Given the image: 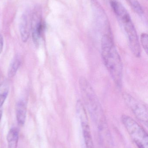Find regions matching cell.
Returning <instances> with one entry per match:
<instances>
[{
  "label": "cell",
  "mask_w": 148,
  "mask_h": 148,
  "mask_svg": "<svg viewBox=\"0 0 148 148\" xmlns=\"http://www.w3.org/2000/svg\"><path fill=\"white\" fill-rule=\"evenodd\" d=\"M19 29L22 40L23 42H26L29 37L30 31L27 17L25 15L22 16Z\"/></svg>",
  "instance_id": "11"
},
{
  "label": "cell",
  "mask_w": 148,
  "mask_h": 148,
  "mask_svg": "<svg viewBox=\"0 0 148 148\" xmlns=\"http://www.w3.org/2000/svg\"><path fill=\"white\" fill-rule=\"evenodd\" d=\"M19 137V131L16 128H12L7 135L8 148H17Z\"/></svg>",
  "instance_id": "9"
},
{
  "label": "cell",
  "mask_w": 148,
  "mask_h": 148,
  "mask_svg": "<svg viewBox=\"0 0 148 148\" xmlns=\"http://www.w3.org/2000/svg\"><path fill=\"white\" fill-rule=\"evenodd\" d=\"M91 4L94 17L97 23L103 27L105 33L111 32L107 16L100 3L97 0H91Z\"/></svg>",
  "instance_id": "7"
},
{
  "label": "cell",
  "mask_w": 148,
  "mask_h": 148,
  "mask_svg": "<svg viewBox=\"0 0 148 148\" xmlns=\"http://www.w3.org/2000/svg\"><path fill=\"white\" fill-rule=\"evenodd\" d=\"M21 65V62L17 57L14 58L12 61L8 69V76L9 77H12L14 76Z\"/></svg>",
  "instance_id": "12"
},
{
  "label": "cell",
  "mask_w": 148,
  "mask_h": 148,
  "mask_svg": "<svg viewBox=\"0 0 148 148\" xmlns=\"http://www.w3.org/2000/svg\"><path fill=\"white\" fill-rule=\"evenodd\" d=\"M2 109L1 108H0V121H1V119L2 116Z\"/></svg>",
  "instance_id": "17"
},
{
  "label": "cell",
  "mask_w": 148,
  "mask_h": 148,
  "mask_svg": "<svg viewBox=\"0 0 148 148\" xmlns=\"http://www.w3.org/2000/svg\"><path fill=\"white\" fill-rule=\"evenodd\" d=\"M81 124L86 148H94L88 122H82Z\"/></svg>",
  "instance_id": "10"
},
{
  "label": "cell",
  "mask_w": 148,
  "mask_h": 148,
  "mask_svg": "<svg viewBox=\"0 0 148 148\" xmlns=\"http://www.w3.org/2000/svg\"><path fill=\"white\" fill-rule=\"evenodd\" d=\"M3 40L2 36L0 35V54L1 53L3 49Z\"/></svg>",
  "instance_id": "16"
},
{
  "label": "cell",
  "mask_w": 148,
  "mask_h": 148,
  "mask_svg": "<svg viewBox=\"0 0 148 148\" xmlns=\"http://www.w3.org/2000/svg\"><path fill=\"white\" fill-rule=\"evenodd\" d=\"M16 113L17 123L20 126L25 123L27 114V104L24 101L21 100L16 105Z\"/></svg>",
  "instance_id": "8"
},
{
  "label": "cell",
  "mask_w": 148,
  "mask_h": 148,
  "mask_svg": "<svg viewBox=\"0 0 148 148\" xmlns=\"http://www.w3.org/2000/svg\"><path fill=\"white\" fill-rule=\"evenodd\" d=\"M116 17L126 32L132 53L136 57H140V45L137 32L129 13L128 11H124L118 15Z\"/></svg>",
  "instance_id": "3"
},
{
  "label": "cell",
  "mask_w": 148,
  "mask_h": 148,
  "mask_svg": "<svg viewBox=\"0 0 148 148\" xmlns=\"http://www.w3.org/2000/svg\"><path fill=\"white\" fill-rule=\"evenodd\" d=\"M123 96L125 103L136 116L140 121L147 125L148 110L146 105L128 93H124Z\"/></svg>",
  "instance_id": "6"
},
{
  "label": "cell",
  "mask_w": 148,
  "mask_h": 148,
  "mask_svg": "<svg viewBox=\"0 0 148 148\" xmlns=\"http://www.w3.org/2000/svg\"><path fill=\"white\" fill-rule=\"evenodd\" d=\"M45 29V23L42 20V8L40 5H37L34 8L31 17L32 38L36 47L39 46Z\"/></svg>",
  "instance_id": "5"
},
{
  "label": "cell",
  "mask_w": 148,
  "mask_h": 148,
  "mask_svg": "<svg viewBox=\"0 0 148 148\" xmlns=\"http://www.w3.org/2000/svg\"><path fill=\"white\" fill-rule=\"evenodd\" d=\"M79 85L84 103L96 121L103 120V111L99 100L92 86L84 77L79 80Z\"/></svg>",
  "instance_id": "2"
},
{
  "label": "cell",
  "mask_w": 148,
  "mask_h": 148,
  "mask_svg": "<svg viewBox=\"0 0 148 148\" xmlns=\"http://www.w3.org/2000/svg\"><path fill=\"white\" fill-rule=\"evenodd\" d=\"M135 12L140 15L143 14V10L137 0H127Z\"/></svg>",
  "instance_id": "14"
},
{
  "label": "cell",
  "mask_w": 148,
  "mask_h": 148,
  "mask_svg": "<svg viewBox=\"0 0 148 148\" xmlns=\"http://www.w3.org/2000/svg\"><path fill=\"white\" fill-rule=\"evenodd\" d=\"M141 42L142 47L144 49L146 53H148V36L147 34L143 33L141 36Z\"/></svg>",
  "instance_id": "15"
},
{
  "label": "cell",
  "mask_w": 148,
  "mask_h": 148,
  "mask_svg": "<svg viewBox=\"0 0 148 148\" xmlns=\"http://www.w3.org/2000/svg\"><path fill=\"white\" fill-rule=\"evenodd\" d=\"M103 60L113 81L118 88L122 85L123 66L120 54L114 43L112 34L105 33L101 40Z\"/></svg>",
  "instance_id": "1"
},
{
  "label": "cell",
  "mask_w": 148,
  "mask_h": 148,
  "mask_svg": "<svg viewBox=\"0 0 148 148\" xmlns=\"http://www.w3.org/2000/svg\"><path fill=\"white\" fill-rule=\"evenodd\" d=\"M8 84L7 83H3L0 85V108L4 103L9 92Z\"/></svg>",
  "instance_id": "13"
},
{
  "label": "cell",
  "mask_w": 148,
  "mask_h": 148,
  "mask_svg": "<svg viewBox=\"0 0 148 148\" xmlns=\"http://www.w3.org/2000/svg\"><path fill=\"white\" fill-rule=\"evenodd\" d=\"M121 119L128 133L138 148H148V135L143 128L128 116L123 115Z\"/></svg>",
  "instance_id": "4"
}]
</instances>
